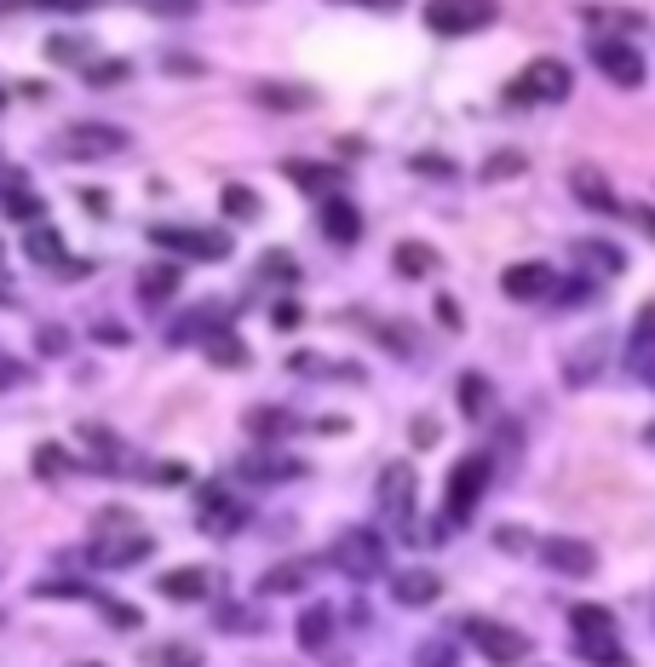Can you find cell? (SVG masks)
Listing matches in <instances>:
<instances>
[{"label":"cell","instance_id":"obj_1","mask_svg":"<svg viewBox=\"0 0 655 667\" xmlns=\"http://www.w3.org/2000/svg\"><path fill=\"white\" fill-rule=\"evenodd\" d=\"M150 552H156V536H150V529H138V518H132V512L110 507V512H98V518H92L87 558H92V564H103V570H127V564L150 558Z\"/></svg>","mask_w":655,"mask_h":667},{"label":"cell","instance_id":"obj_2","mask_svg":"<svg viewBox=\"0 0 655 667\" xmlns=\"http://www.w3.org/2000/svg\"><path fill=\"white\" fill-rule=\"evenodd\" d=\"M127 127H110V121H69L58 139H52V156L58 161H110V156H127Z\"/></svg>","mask_w":655,"mask_h":667},{"label":"cell","instance_id":"obj_3","mask_svg":"<svg viewBox=\"0 0 655 667\" xmlns=\"http://www.w3.org/2000/svg\"><path fill=\"white\" fill-rule=\"evenodd\" d=\"M569 87H575L569 63H558V58H529V63H524V76L506 81V104H512V110L558 104V98H569Z\"/></svg>","mask_w":655,"mask_h":667},{"label":"cell","instance_id":"obj_4","mask_svg":"<svg viewBox=\"0 0 655 667\" xmlns=\"http://www.w3.org/2000/svg\"><path fill=\"white\" fill-rule=\"evenodd\" d=\"M328 564L351 581H374V576H386V541H379L374 529H345V536L328 547Z\"/></svg>","mask_w":655,"mask_h":667},{"label":"cell","instance_id":"obj_5","mask_svg":"<svg viewBox=\"0 0 655 667\" xmlns=\"http://www.w3.org/2000/svg\"><path fill=\"white\" fill-rule=\"evenodd\" d=\"M420 18L431 36H477L500 18V0H426Z\"/></svg>","mask_w":655,"mask_h":667},{"label":"cell","instance_id":"obj_6","mask_svg":"<svg viewBox=\"0 0 655 667\" xmlns=\"http://www.w3.org/2000/svg\"><path fill=\"white\" fill-rule=\"evenodd\" d=\"M374 500H379V512H386L403 536H414V507H420V478H414V466L408 460H391L386 472H379L374 484Z\"/></svg>","mask_w":655,"mask_h":667},{"label":"cell","instance_id":"obj_7","mask_svg":"<svg viewBox=\"0 0 655 667\" xmlns=\"http://www.w3.org/2000/svg\"><path fill=\"white\" fill-rule=\"evenodd\" d=\"M460 639L466 645H477L489 661H524L529 656V633H517V627H506V621H495V616H460Z\"/></svg>","mask_w":655,"mask_h":667},{"label":"cell","instance_id":"obj_8","mask_svg":"<svg viewBox=\"0 0 655 667\" xmlns=\"http://www.w3.org/2000/svg\"><path fill=\"white\" fill-rule=\"evenodd\" d=\"M489 455H466V460H455V472H448V489H443V518L455 524V518H466L477 500H483V489H489Z\"/></svg>","mask_w":655,"mask_h":667},{"label":"cell","instance_id":"obj_9","mask_svg":"<svg viewBox=\"0 0 655 667\" xmlns=\"http://www.w3.org/2000/svg\"><path fill=\"white\" fill-rule=\"evenodd\" d=\"M150 242L167 248V253L201 259V265H214V259L230 253V237H219V230H196V225H150Z\"/></svg>","mask_w":655,"mask_h":667},{"label":"cell","instance_id":"obj_10","mask_svg":"<svg viewBox=\"0 0 655 667\" xmlns=\"http://www.w3.org/2000/svg\"><path fill=\"white\" fill-rule=\"evenodd\" d=\"M540 564H546L552 576L580 581V576L598 570V547L593 541H575V536H552V541H540Z\"/></svg>","mask_w":655,"mask_h":667},{"label":"cell","instance_id":"obj_11","mask_svg":"<svg viewBox=\"0 0 655 667\" xmlns=\"http://www.w3.org/2000/svg\"><path fill=\"white\" fill-rule=\"evenodd\" d=\"M586 52H593V63L615 81V87H644V58L627 47V41H609V36H593L586 41Z\"/></svg>","mask_w":655,"mask_h":667},{"label":"cell","instance_id":"obj_12","mask_svg":"<svg viewBox=\"0 0 655 667\" xmlns=\"http://www.w3.org/2000/svg\"><path fill=\"white\" fill-rule=\"evenodd\" d=\"M241 524H248V507H241V500H230L225 484H207V489H201V536L225 541V536H236Z\"/></svg>","mask_w":655,"mask_h":667},{"label":"cell","instance_id":"obj_13","mask_svg":"<svg viewBox=\"0 0 655 667\" xmlns=\"http://www.w3.org/2000/svg\"><path fill=\"white\" fill-rule=\"evenodd\" d=\"M552 288H558V277H552V265L546 259H524V265H506L500 271V293H512V299H546Z\"/></svg>","mask_w":655,"mask_h":667},{"label":"cell","instance_id":"obj_14","mask_svg":"<svg viewBox=\"0 0 655 667\" xmlns=\"http://www.w3.org/2000/svg\"><path fill=\"white\" fill-rule=\"evenodd\" d=\"M236 472L254 478V484H294V478H305V460H294L282 449H259V455H241Z\"/></svg>","mask_w":655,"mask_h":667},{"label":"cell","instance_id":"obj_15","mask_svg":"<svg viewBox=\"0 0 655 667\" xmlns=\"http://www.w3.org/2000/svg\"><path fill=\"white\" fill-rule=\"evenodd\" d=\"M225 328H230V311H225V306H196L190 317L172 322L167 340H172V346H207V340H214V334H225Z\"/></svg>","mask_w":655,"mask_h":667},{"label":"cell","instance_id":"obj_16","mask_svg":"<svg viewBox=\"0 0 655 667\" xmlns=\"http://www.w3.org/2000/svg\"><path fill=\"white\" fill-rule=\"evenodd\" d=\"M254 104L276 110V116H299V110H317V92L294 87V81H254Z\"/></svg>","mask_w":655,"mask_h":667},{"label":"cell","instance_id":"obj_17","mask_svg":"<svg viewBox=\"0 0 655 667\" xmlns=\"http://www.w3.org/2000/svg\"><path fill=\"white\" fill-rule=\"evenodd\" d=\"M317 219H322V230H328L339 248H351V242L363 237V213H357L351 196H322V202H317Z\"/></svg>","mask_w":655,"mask_h":667},{"label":"cell","instance_id":"obj_18","mask_svg":"<svg viewBox=\"0 0 655 667\" xmlns=\"http://www.w3.org/2000/svg\"><path fill=\"white\" fill-rule=\"evenodd\" d=\"M185 288V271L179 265H138V277H132V293L145 299V306L156 311V306H167L172 293Z\"/></svg>","mask_w":655,"mask_h":667},{"label":"cell","instance_id":"obj_19","mask_svg":"<svg viewBox=\"0 0 655 667\" xmlns=\"http://www.w3.org/2000/svg\"><path fill=\"white\" fill-rule=\"evenodd\" d=\"M569 190H575V202L580 208H593V213H615L621 202H615V190H609V179L598 173V167H575V173H569Z\"/></svg>","mask_w":655,"mask_h":667},{"label":"cell","instance_id":"obj_20","mask_svg":"<svg viewBox=\"0 0 655 667\" xmlns=\"http://www.w3.org/2000/svg\"><path fill=\"white\" fill-rule=\"evenodd\" d=\"M437 593H443L437 570H397V576H391V598H397V605H408V610L437 605Z\"/></svg>","mask_w":655,"mask_h":667},{"label":"cell","instance_id":"obj_21","mask_svg":"<svg viewBox=\"0 0 655 667\" xmlns=\"http://www.w3.org/2000/svg\"><path fill=\"white\" fill-rule=\"evenodd\" d=\"M294 633H299V650L322 656V650L334 645V610H328V605H305L299 621H294Z\"/></svg>","mask_w":655,"mask_h":667},{"label":"cell","instance_id":"obj_22","mask_svg":"<svg viewBox=\"0 0 655 667\" xmlns=\"http://www.w3.org/2000/svg\"><path fill=\"white\" fill-rule=\"evenodd\" d=\"M598 369H604V340H586V346H575V351L564 357V380H569V386H593Z\"/></svg>","mask_w":655,"mask_h":667},{"label":"cell","instance_id":"obj_23","mask_svg":"<svg viewBox=\"0 0 655 667\" xmlns=\"http://www.w3.org/2000/svg\"><path fill=\"white\" fill-rule=\"evenodd\" d=\"M455 397H460V409L472 415V420H483V415H489V404H495V386H489V375H460L455 380Z\"/></svg>","mask_w":655,"mask_h":667},{"label":"cell","instance_id":"obj_24","mask_svg":"<svg viewBox=\"0 0 655 667\" xmlns=\"http://www.w3.org/2000/svg\"><path fill=\"white\" fill-rule=\"evenodd\" d=\"M23 253H29V265H63V271H76V265L63 259V237H58L52 225H47V230H29Z\"/></svg>","mask_w":655,"mask_h":667},{"label":"cell","instance_id":"obj_25","mask_svg":"<svg viewBox=\"0 0 655 667\" xmlns=\"http://www.w3.org/2000/svg\"><path fill=\"white\" fill-rule=\"evenodd\" d=\"M288 369H294V375H317V380H357L351 362H334V357H317V351L288 357Z\"/></svg>","mask_w":655,"mask_h":667},{"label":"cell","instance_id":"obj_26","mask_svg":"<svg viewBox=\"0 0 655 667\" xmlns=\"http://www.w3.org/2000/svg\"><path fill=\"white\" fill-rule=\"evenodd\" d=\"M569 621H575V639H615V616L604 605H575Z\"/></svg>","mask_w":655,"mask_h":667},{"label":"cell","instance_id":"obj_27","mask_svg":"<svg viewBox=\"0 0 655 667\" xmlns=\"http://www.w3.org/2000/svg\"><path fill=\"white\" fill-rule=\"evenodd\" d=\"M219 208H225V219H236V225H259V196H254L248 185H225V190H219Z\"/></svg>","mask_w":655,"mask_h":667},{"label":"cell","instance_id":"obj_28","mask_svg":"<svg viewBox=\"0 0 655 667\" xmlns=\"http://www.w3.org/2000/svg\"><path fill=\"white\" fill-rule=\"evenodd\" d=\"M201 351H207V362H214V369H241V362H248V346L236 340V328L214 334V340H207Z\"/></svg>","mask_w":655,"mask_h":667},{"label":"cell","instance_id":"obj_29","mask_svg":"<svg viewBox=\"0 0 655 667\" xmlns=\"http://www.w3.org/2000/svg\"><path fill=\"white\" fill-rule=\"evenodd\" d=\"M391 265H397V277H431V271H437V253H431L426 242H403V248L391 253Z\"/></svg>","mask_w":655,"mask_h":667},{"label":"cell","instance_id":"obj_30","mask_svg":"<svg viewBox=\"0 0 655 667\" xmlns=\"http://www.w3.org/2000/svg\"><path fill=\"white\" fill-rule=\"evenodd\" d=\"M644 362H655V299L633 317V369H644Z\"/></svg>","mask_w":655,"mask_h":667},{"label":"cell","instance_id":"obj_31","mask_svg":"<svg viewBox=\"0 0 655 667\" xmlns=\"http://www.w3.org/2000/svg\"><path fill=\"white\" fill-rule=\"evenodd\" d=\"M241 426H248L254 438L276 444V438H282V431L294 426V420H288V409H270V404H265V409H248V420H241Z\"/></svg>","mask_w":655,"mask_h":667},{"label":"cell","instance_id":"obj_32","mask_svg":"<svg viewBox=\"0 0 655 667\" xmlns=\"http://www.w3.org/2000/svg\"><path fill=\"white\" fill-rule=\"evenodd\" d=\"M201 593H207V570H196V564L161 576V598H201Z\"/></svg>","mask_w":655,"mask_h":667},{"label":"cell","instance_id":"obj_33","mask_svg":"<svg viewBox=\"0 0 655 667\" xmlns=\"http://www.w3.org/2000/svg\"><path fill=\"white\" fill-rule=\"evenodd\" d=\"M47 58H58V63H81V70H92V41H87V36H52V41H47Z\"/></svg>","mask_w":655,"mask_h":667},{"label":"cell","instance_id":"obj_34","mask_svg":"<svg viewBox=\"0 0 655 667\" xmlns=\"http://www.w3.org/2000/svg\"><path fill=\"white\" fill-rule=\"evenodd\" d=\"M575 253H580V265H586V271L621 277V253H615V242H575Z\"/></svg>","mask_w":655,"mask_h":667},{"label":"cell","instance_id":"obj_35","mask_svg":"<svg viewBox=\"0 0 655 667\" xmlns=\"http://www.w3.org/2000/svg\"><path fill=\"white\" fill-rule=\"evenodd\" d=\"M299 587H310V564H282V570H270L265 581H259V593H299Z\"/></svg>","mask_w":655,"mask_h":667},{"label":"cell","instance_id":"obj_36","mask_svg":"<svg viewBox=\"0 0 655 667\" xmlns=\"http://www.w3.org/2000/svg\"><path fill=\"white\" fill-rule=\"evenodd\" d=\"M288 179L310 185V190H317V202H322V190H334V196H339V185H345V173H334V167H305V161H294V167H288Z\"/></svg>","mask_w":655,"mask_h":667},{"label":"cell","instance_id":"obj_37","mask_svg":"<svg viewBox=\"0 0 655 667\" xmlns=\"http://www.w3.org/2000/svg\"><path fill=\"white\" fill-rule=\"evenodd\" d=\"M7 219H18V225L41 219V202H34V190L23 185V173H12V190H7Z\"/></svg>","mask_w":655,"mask_h":667},{"label":"cell","instance_id":"obj_38","mask_svg":"<svg viewBox=\"0 0 655 667\" xmlns=\"http://www.w3.org/2000/svg\"><path fill=\"white\" fill-rule=\"evenodd\" d=\"M575 650H580L586 661H593V667H633V661H627V650H621L615 639H575Z\"/></svg>","mask_w":655,"mask_h":667},{"label":"cell","instance_id":"obj_39","mask_svg":"<svg viewBox=\"0 0 655 667\" xmlns=\"http://www.w3.org/2000/svg\"><path fill=\"white\" fill-rule=\"evenodd\" d=\"M34 472H41V478H63V472H76V455H69L63 444H41V449H34Z\"/></svg>","mask_w":655,"mask_h":667},{"label":"cell","instance_id":"obj_40","mask_svg":"<svg viewBox=\"0 0 655 667\" xmlns=\"http://www.w3.org/2000/svg\"><path fill=\"white\" fill-rule=\"evenodd\" d=\"M127 76H132V63H127V58H103V63H92V70H81L87 87H121Z\"/></svg>","mask_w":655,"mask_h":667},{"label":"cell","instance_id":"obj_41","mask_svg":"<svg viewBox=\"0 0 655 667\" xmlns=\"http://www.w3.org/2000/svg\"><path fill=\"white\" fill-rule=\"evenodd\" d=\"M81 438H87V449L103 460V466H116L121 460V444L110 438V431H103V426H81Z\"/></svg>","mask_w":655,"mask_h":667},{"label":"cell","instance_id":"obj_42","mask_svg":"<svg viewBox=\"0 0 655 667\" xmlns=\"http://www.w3.org/2000/svg\"><path fill=\"white\" fill-rule=\"evenodd\" d=\"M103 621H110L116 633H138V627H145V616H138L132 605H116V598H103Z\"/></svg>","mask_w":655,"mask_h":667},{"label":"cell","instance_id":"obj_43","mask_svg":"<svg viewBox=\"0 0 655 667\" xmlns=\"http://www.w3.org/2000/svg\"><path fill=\"white\" fill-rule=\"evenodd\" d=\"M145 12H156V18H196L201 12V0H138Z\"/></svg>","mask_w":655,"mask_h":667},{"label":"cell","instance_id":"obj_44","mask_svg":"<svg viewBox=\"0 0 655 667\" xmlns=\"http://www.w3.org/2000/svg\"><path fill=\"white\" fill-rule=\"evenodd\" d=\"M512 173H524V156H517V150H500L495 161H483V179H512Z\"/></svg>","mask_w":655,"mask_h":667},{"label":"cell","instance_id":"obj_45","mask_svg":"<svg viewBox=\"0 0 655 667\" xmlns=\"http://www.w3.org/2000/svg\"><path fill=\"white\" fill-rule=\"evenodd\" d=\"M214 621H219V633H254V627H259V621H254L248 610H241V605H225Z\"/></svg>","mask_w":655,"mask_h":667},{"label":"cell","instance_id":"obj_46","mask_svg":"<svg viewBox=\"0 0 655 667\" xmlns=\"http://www.w3.org/2000/svg\"><path fill=\"white\" fill-rule=\"evenodd\" d=\"M7 7H52V12H92L103 0H7Z\"/></svg>","mask_w":655,"mask_h":667},{"label":"cell","instance_id":"obj_47","mask_svg":"<svg viewBox=\"0 0 655 667\" xmlns=\"http://www.w3.org/2000/svg\"><path fill=\"white\" fill-rule=\"evenodd\" d=\"M408 438H414V449H431V444H437V420H431V415H420V420L408 426Z\"/></svg>","mask_w":655,"mask_h":667},{"label":"cell","instance_id":"obj_48","mask_svg":"<svg viewBox=\"0 0 655 667\" xmlns=\"http://www.w3.org/2000/svg\"><path fill=\"white\" fill-rule=\"evenodd\" d=\"M76 202H81L87 213H98V219H103V213H110V196H103V190H81V196H76Z\"/></svg>","mask_w":655,"mask_h":667},{"label":"cell","instance_id":"obj_49","mask_svg":"<svg viewBox=\"0 0 655 667\" xmlns=\"http://www.w3.org/2000/svg\"><path fill=\"white\" fill-rule=\"evenodd\" d=\"M156 484H190V466H156Z\"/></svg>","mask_w":655,"mask_h":667},{"label":"cell","instance_id":"obj_50","mask_svg":"<svg viewBox=\"0 0 655 667\" xmlns=\"http://www.w3.org/2000/svg\"><path fill=\"white\" fill-rule=\"evenodd\" d=\"M437 322H443V328H460V306H455V299H448V293L437 299Z\"/></svg>","mask_w":655,"mask_h":667},{"label":"cell","instance_id":"obj_51","mask_svg":"<svg viewBox=\"0 0 655 667\" xmlns=\"http://www.w3.org/2000/svg\"><path fill=\"white\" fill-rule=\"evenodd\" d=\"M420 661H426V667H448V645H426Z\"/></svg>","mask_w":655,"mask_h":667},{"label":"cell","instance_id":"obj_52","mask_svg":"<svg viewBox=\"0 0 655 667\" xmlns=\"http://www.w3.org/2000/svg\"><path fill=\"white\" fill-rule=\"evenodd\" d=\"M41 351H63V328H41Z\"/></svg>","mask_w":655,"mask_h":667},{"label":"cell","instance_id":"obj_53","mask_svg":"<svg viewBox=\"0 0 655 667\" xmlns=\"http://www.w3.org/2000/svg\"><path fill=\"white\" fill-rule=\"evenodd\" d=\"M638 225H644V230H655V213H649V208H638Z\"/></svg>","mask_w":655,"mask_h":667},{"label":"cell","instance_id":"obj_54","mask_svg":"<svg viewBox=\"0 0 655 667\" xmlns=\"http://www.w3.org/2000/svg\"><path fill=\"white\" fill-rule=\"evenodd\" d=\"M363 7H386L391 12V7H403V0H363Z\"/></svg>","mask_w":655,"mask_h":667},{"label":"cell","instance_id":"obj_55","mask_svg":"<svg viewBox=\"0 0 655 667\" xmlns=\"http://www.w3.org/2000/svg\"><path fill=\"white\" fill-rule=\"evenodd\" d=\"M638 375H644V386H655V362H644V369H638Z\"/></svg>","mask_w":655,"mask_h":667},{"label":"cell","instance_id":"obj_56","mask_svg":"<svg viewBox=\"0 0 655 667\" xmlns=\"http://www.w3.org/2000/svg\"><path fill=\"white\" fill-rule=\"evenodd\" d=\"M644 444H655V426H644Z\"/></svg>","mask_w":655,"mask_h":667},{"label":"cell","instance_id":"obj_57","mask_svg":"<svg viewBox=\"0 0 655 667\" xmlns=\"http://www.w3.org/2000/svg\"><path fill=\"white\" fill-rule=\"evenodd\" d=\"M81 667H87V661H81Z\"/></svg>","mask_w":655,"mask_h":667}]
</instances>
